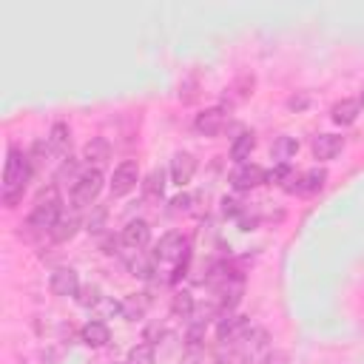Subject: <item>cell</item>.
Instances as JSON below:
<instances>
[{
  "label": "cell",
  "mask_w": 364,
  "mask_h": 364,
  "mask_svg": "<svg viewBox=\"0 0 364 364\" xmlns=\"http://www.w3.org/2000/svg\"><path fill=\"white\" fill-rule=\"evenodd\" d=\"M262 364H290V355L284 350H270V353H264Z\"/></svg>",
  "instance_id": "cell-29"
},
{
  "label": "cell",
  "mask_w": 364,
  "mask_h": 364,
  "mask_svg": "<svg viewBox=\"0 0 364 364\" xmlns=\"http://www.w3.org/2000/svg\"><path fill=\"white\" fill-rule=\"evenodd\" d=\"M358 111H361V102L358 100H341V102H336L330 108V119L344 128V125H353L358 119Z\"/></svg>",
  "instance_id": "cell-15"
},
{
  "label": "cell",
  "mask_w": 364,
  "mask_h": 364,
  "mask_svg": "<svg viewBox=\"0 0 364 364\" xmlns=\"http://www.w3.org/2000/svg\"><path fill=\"white\" fill-rule=\"evenodd\" d=\"M108 156H111V145H108V139H102V136H94V139L85 145V151H82V159H88V162H94V165H102Z\"/></svg>",
  "instance_id": "cell-20"
},
{
  "label": "cell",
  "mask_w": 364,
  "mask_h": 364,
  "mask_svg": "<svg viewBox=\"0 0 364 364\" xmlns=\"http://www.w3.org/2000/svg\"><path fill=\"white\" fill-rule=\"evenodd\" d=\"M264 182H267V171L256 162H242L230 171V188L239 191V193H247V191H253Z\"/></svg>",
  "instance_id": "cell-5"
},
{
  "label": "cell",
  "mask_w": 364,
  "mask_h": 364,
  "mask_svg": "<svg viewBox=\"0 0 364 364\" xmlns=\"http://www.w3.org/2000/svg\"><path fill=\"white\" fill-rule=\"evenodd\" d=\"M191 202H193L191 193H179V196H173V199H171L173 213H188V210H191Z\"/></svg>",
  "instance_id": "cell-28"
},
{
  "label": "cell",
  "mask_w": 364,
  "mask_h": 364,
  "mask_svg": "<svg viewBox=\"0 0 364 364\" xmlns=\"http://www.w3.org/2000/svg\"><path fill=\"white\" fill-rule=\"evenodd\" d=\"M193 173H196V156L188 154V151L173 154V159H171V179H173L179 188H185V185L193 179Z\"/></svg>",
  "instance_id": "cell-12"
},
{
  "label": "cell",
  "mask_w": 364,
  "mask_h": 364,
  "mask_svg": "<svg viewBox=\"0 0 364 364\" xmlns=\"http://www.w3.org/2000/svg\"><path fill=\"white\" fill-rule=\"evenodd\" d=\"M31 173H34V168H31L28 154H23L17 145H11L6 154V168H3V205L6 208H14L23 199Z\"/></svg>",
  "instance_id": "cell-1"
},
{
  "label": "cell",
  "mask_w": 364,
  "mask_h": 364,
  "mask_svg": "<svg viewBox=\"0 0 364 364\" xmlns=\"http://www.w3.org/2000/svg\"><path fill=\"white\" fill-rule=\"evenodd\" d=\"M77 301H80L82 307H94V304H100V287H97V284H85V287H80Z\"/></svg>",
  "instance_id": "cell-26"
},
{
  "label": "cell",
  "mask_w": 364,
  "mask_h": 364,
  "mask_svg": "<svg viewBox=\"0 0 364 364\" xmlns=\"http://www.w3.org/2000/svg\"><path fill=\"white\" fill-rule=\"evenodd\" d=\"M145 310H148V296H145V293H131V296H125V299L119 301V316L128 318V321L142 318Z\"/></svg>",
  "instance_id": "cell-16"
},
{
  "label": "cell",
  "mask_w": 364,
  "mask_h": 364,
  "mask_svg": "<svg viewBox=\"0 0 364 364\" xmlns=\"http://www.w3.org/2000/svg\"><path fill=\"white\" fill-rule=\"evenodd\" d=\"M46 142H48L51 154H68V148H71V128L65 122H54L48 136H46Z\"/></svg>",
  "instance_id": "cell-17"
},
{
  "label": "cell",
  "mask_w": 364,
  "mask_h": 364,
  "mask_svg": "<svg viewBox=\"0 0 364 364\" xmlns=\"http://www.w3.org/2000/svg\"><path fill=\"white\" fill-rule=\"evenodd\" d=\"M102 171L100 168H85V171H80V176L71 182V205L80 210V208H88L97 196H100V191H102Z\"/></svg>",
  "instance_id": "cell-4"
},
{
  "label": "cell",
  "mask_w": 364,
  "mask_h": 364,
  "mask_svg": "<svg viewBox=\"0 0 364 364\" xmlns=\"http://www.w3.org/2000/svg\"><path fill=\"white\" fill-rule=\"evenodd\" d=\"M46 154H51V148H48V142H46V139H40V142H34V145H31L28 159H31V168H34V171H37V168H43Z\"/></svg>",
  "instance_id": "cell-25"
},
{
  "label": "cell",
  "mask_w": 364,
  "mask_h": 364,
  "mask_svg": "<svg viewBox=\"0 0 364 364\" xmlns=\"http://www.w3.org/2000/svg\"><path fill=\"white\" fill-rule=\"evenodd\" d=\"M299 151V142L293 139V136H276L273 139V145H270V154H273V159H279V162H287L293 154Z\"/></svg>",
  "instance_id": "cell-22"
},
{
  "label": "cell",
  "mask_w": 364,
  "mask_h": 364,
  "mask_svg": "<svg viewBox=\"0 0 364 364\" xmlns=\"http://www.w3.org/2000/svg\"><path fill=\"white\" fill-rule=\"evenodd\" d=\"M253 148H256V134H253V131H242V134L233 139V145H230V159H233L236 165H242V162L250 159Z\"/></svg>",
  "instance_id": "cell-18"
},
{
  "label": "cell",
  "mask_w": 364,
  "mask_h": 364,
  "mask_svg": "<svg viewBox=\"0 0 364 364\" xmlns=\"http://www.w3.org/2000/svg\"><path fill=\"white\" fill-rule=\"evenodd\" d=\"M310 148H313V156L316 159H333L336 154H341L344 136H338V134H318Z\"/></svg>",
  "instance_id": "cell-13"
},
{
  "label": "cell",
  "mask_w": 364,
  "mask_h": 364,
  "mask_svg": "<svg viewBox=\"0 0 364 364\" xmlns=\"http://www.w3.org/2000/svg\"><path fill=\"white\" fill-rule=\"evenodd\" d=\"M60 216H63V202H60L57 185H51L48 191H43V193L37 196V202H34V208H31L26 225L34 228V230H48V233H51V228L60 222Z\"/></svg>",
  "instance_id": "cell-2"
},
{
  "label": "cell",
  "mask_w": 364,
  "mask_h": 364,
  "mask_svg": "<svg viewBox=\"0 0 364 364\" xmlns=\"http://www.w3.org/2000/svg\"><path fill=\"white\" fill-rule=\"evenodd\" d=\"M119 239H122V245H125V247L139 250V247H145V245L151 242V225H148L145 219H131V222L122 228Z\"/></svg>",
  "instance_id": "cell-10"
},
{
  "label": "cell",
  "mask_w": 364,
  "mask_h": 364,
  "mask_svg": "<svg viewBox=\"0 0 364 364\" xmlns=\"http://www.w3.org/2000/svg\"><path fill=\"white\" fill-rule=\"evenodd\" d=\"M48 290L60 299L65 296H77L80 293V273L74 267H57L51 276H48Z\"/></svg>",
  "instance_id": "cell-9"
},
{
  "label": "cell",
  "mask_w": 364,
  "mask_h": 364,
  "mask_svg": "<svg viewBox=\"0 0 364 364\" xmlns=\"http://www.w3.org/2000/svg\"><path fill=\"white\" fill-rule=\"evenodd\" d=\"M142 191H145V196H162V191H165V173L162 171H151L148 179H145V185H142Z\"/></svg>",
  "instance_id": "cell-24"
},
{
  "label": "cell",
  "mask_w": 364,
  "mask_h": 364,
  "mask_svg": "<svg viewBox=\"0 0 364 364\" xmlns=\"http://www.w3.org/2000/svg\"><path fill=\"white\" fill-rule=\"evenodd\" d=\"M171 310H173L176 316H182V318H188V316L193 313V296H191L188 290L173 293V299H171Z\"/></svg>",
  "instance_id": "cell-23"
},
{
  "label": "cell",
  "mask_w": 364,
  "mask_h": 364,
  "mask_svg": "<svg viewBox=\"0 0 364 364\" xmlns=\"http://www.w3.org/2000/svg\"><path fill=\"white\" fill-rule=\"evenodd\" d=\"M136 182H139V165L134 159L119 162L114 168V173H111V182H108L111 185V196H128L136 188Z\"/></svg>",
  "instance_id": "cell-6"
},
{
  "label": "cell",
  "mask_w": 364,
  "mask_h": 364,
  "mask_svg": "<svg viewBox=\"0 0 364 364\" xmlns=\"http://www.w3.org/2000/svg\"><path fill=\"white\" fill-rule=\"evenodd\" d=\"M256 222H259V216H247V210L239 216V225H242V230H253V228H256Z\"/></svg>",
  "instance_id": "cell-32"
},
{
  "label": "cell",
  "mask_w": 364,
  "mask_h": 364,
  "mask_svg": "<svg viewBox=\"0 0 364 364\" xmlns=\"http://www.w3.org/2000/svg\"><path fill=\"white\" fill-rule=\"evenodd\" d=\"M125 364H156V347L151 341H142V344H134L125 355Z\"/></svg>",
  "instance_id": "cell-21"
},
{
  "label": "cell",
  "mask_w": 364,
  "mask_h": 364,
  "mask_svg": "<svg viewBox=\"0 0 364 364\" xmlns=\"http://www.w3.org/2000/svg\"><path fill=\"white\" fill-rule=\"evenodd\" d=\"M307 105H310V97H307V94H299V97L293 94V97L287 100V108H290V111H304Z\"/></svg>",
  "instance_id": "cell-31"
},
{
  "label": "cell",
  "mask_w": 364,
  "mask_h": 364,
  "mask_svg": "<svg viewBox=\"0 0 364 364\" xmlns=\"http://www.w3.org/2000/svg\"><path fill=\"white\" fill-rule=\"evenodd\" d=\"M358 102H361V105H364V91H361V97H358Z\"/></svg>",
  "instance_id": "cell-33"
},
{
  "label": "cell",
  "mask_w": 364,
  "mask_h": 364,
  "mask_svg": "<svg viewBox=\"0 0 364 364\" xmlns=\"http://www.w3.org/2000/svg\"><path fill=\"white\" fill-rule=\"evenodd\" d=\"M222 213H225V216H242V213H245V205H242L236 196H225V199H222Z\"/></svg>",
  "instance_id": "cell-27"
},
{
  "label": "cell",
  "mask_w": 364,
  "mask_h": 364,
  "mask_svg": "<svg viewBox=\"0 0 364 364\" xmlns=\"http://www.w3.org/2000/svg\"><path fill=\"white\" fill-rule=\"evenodd\" d=\"M65 176H74V179L80 176V173H77V159H71V156L63 162V168H60V173H57V182H63Z\"/></svg>",
  "instance_id": "cell-30"
},
{
  "label": "cell",
  "mask_w": 364,
  "mask_h": 364,
  "mask_svg": "<svg viewBox=\"0 0 364 364\" xmlns=\"http://www.w3.org/2000/svg\"><path fill=\"white\" fill-rule=\"evenodd\" d=\"M80 341H82L85 347H91V350H100V347H105V344L111 341V330H108L105 321L91 318V321H85V324L80 327Z\"/></svg>",
  "instance_id": "cell-11"
},
{
  "label": "cell",
  "mask_w": 364,
  "mask_h": 364,
  "mask_svg": "<svg viewBox=\"0 0 364 364\" xmlns=\"http://www.w3.org/2000/svg\"><path fill=\"white\" fill-rule=\"evenodd\" d=\"M250 330H253L250 321H247L245 316H233V313H225V316L219 318V324H216L219 341H222V344H233V347H236Z\"/></svg>",
  "instance_id": "cell-8"
},
{
  "label": "cell",
  "mask_w": 364,
  "mask_h": 364,
  "mask_svg": "<svg viewBox=\"0 0 364 364\" xmlns=\"http://www.w3.org/2000/svg\"><path fill=\"white\" fill-rule=\"evenodd\" d=\"M77 228H80V216H77V213H68V216L63 213L60 222L51 228V239H54V242H68V239L77 233Z\"/></svg>",
  "instance_id": "cell-19"
},
{
  "label": "cell",
  "mask_w": 364,
  "mask_h": 364,
  "mask_svg": "<svg viewBox=\"0 0 364 364\" xmlns=\"http://www.w3.org/2000/svg\"><path fill=\"white\" fill-rule=\"evenodd\" d=\"M324 182H327V171H324V168H307L304 173H299L296 193H304V196L318 193V191L324 188Z\"/></svg>",
  "instance_id": "cell-14"
},
{
  "label": "cell",
  "mask_w": 364,
  "mask_h": 364,
  "mask_svg": "<svg viewBox=\"0 0 364 364\" xmlns=\"http://www.w3.org/2000/svg\"><path fill=\"white\" fill-rule=\"evenodd\" d=\"M193 128L202 136H219L228 128V111H225V105H213V108L199 111L196 119H193Z\"/></svg>",
  "instance_id": "cell-7"
},
{
  "label": "cell",
  "mask_w": 364,
  "mask_h": 364,
  "mask_svg": "<svg viewBox=\"0 0 364 364\" xmlns=\"http://www.w3.org/2000/svg\"><path fill=\"white\" fill-rule=\"evenodd\" d=\"M154 259L156 262H176V270H173V279H171V282H176L179 273L185 270V262H188V239L176 230L165 233L154 247Z\"/></svg>",
  "instance_id": "cell-3"
}]
</instances>
